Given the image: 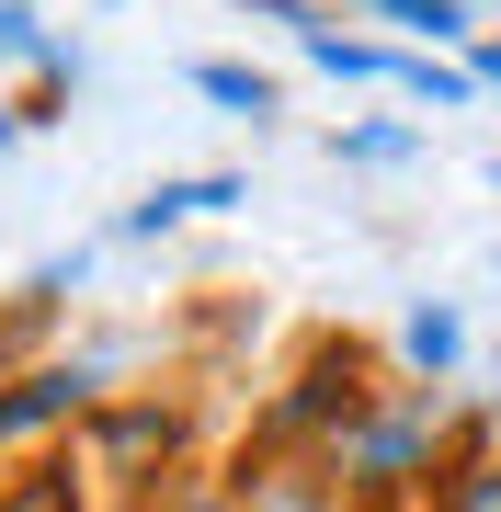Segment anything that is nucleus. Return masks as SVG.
<instances>
[{
	"label": "nucleus",
	"mask_w": 501,
	"mask_h": 512,
	"mask_svg": "<svg viewBox=\"0 0 501 512\" xmlns=\"http://www.w3.org/2000/svg\"><path fill=\"white\" fill-rule=\"evenodd\" d=\"M479 80H490V92H501V46H490V57H479Z\"/></svg>",
	"instance_id": "10"
},
{
	"label": "nucleus",
	"mask_w": 501,
	"mask_h": 512,
	"mask_svg": "<svg viewBox=\"0 0 501 512\" xmlns=\"http://www.w3.org/2000/svg\"><path fill=\"white\" fill-rule=\"evenodd\" d=\"M365 12L410 23V35H433V46H445V35H467V12H456V0H365Z\"/></svg>",
	"instance_id": "5"
},
{
	"label": "nucleus",
	"mask_w": 501,
	"mask_h": 512,
	"mask_svg": "<svg viewBox=\"0 0 501 512\" xmlns=\"http://www.w3.org/2000/svg\"><path fill=\"white\" fill-rule=\"evenodd\" d=\"M342 160H410V126H353Z\"/></svg>",
	"instance_id": "7"
},
{
	"label": "nucleus",
	"mask_w": 501,
	"mask_h": 512,
	"mask_svg": "<svg viewBox=\"0 0 501 512\" xmlns=\"http://www.w3.org/2000/svg\"><path fill=\"white\" fill-rule=\"evenodd\" d=\"M479 478H490V490H467L456 512H501V467H479Z\"/></svg>",
	"instance_id": "9"
},
{
	"label": "nucleus",
	"mask_w": 501,
	"mask_h": 512,
	"mask_svg": "<svg viewBox=\"0 0 501 512\" xmlns=\"http://www.w3.org/2000/svg\"><path fill=\"white\" fill-rule=\"evenodd\" d=\"M194 92H205V103H228V114H274V80L240 69V57H205V69H194Z\"/></svg>",
	"instance_id": "2"
},
{
	"label": "nucleus",
	"mask_w": 501,
	"mask_h": 512,
	"mask_svg": "<svg viewBox=\"0 0 501 512\" xmlns=\"http://www.w3.org/2000/svg\"><path fill=\"white\" fill-rule=\"evenodd\" d=\"M422 456V433H410V421H388V433H365V467H410Z\"/></svg>",
	"instance_id": "8"
},
{
	"label": "nucleus",
	"mask_w": 501,
	"mask_h": 512,
	"mask_svg": "<svg viewBox=\"0 0 501 512\" xmlns=\"http://www.w3.org/2000/svg\"><path fill=\"white\" fill-rule=\"evenodd\" d=\"M388 80H399V92H422V103H467V92H479L467 69H433V57H388Z\"/></svg>",
	"instance_id": "4"
},
{
	"label": "nucleus",
	"mask_w": 501,
	"mask_h": 512,
	"mask_svg": "<svg viewBox=\"0 0 501 512\" xmlns=\"http://www.w3.org/2000/svg\"><path fill=\"white\" fill-rule=\"evenodd\" d=\"M205 205H240V183H217V171H205V183H160V194H137V205H126V228H137V239H160V228L205 217Z\"/></svg>",
	"instance_id": "1"
},
{
	"label": "nucleus",
	"mask_w": 501,
	"mask_h": 512,
	"mask_svg": "<svg viewBox=\"0 0 501 512\" xmlns=\"http://www.w3.org/2000/svg\"><path fill=\"white\" fill-rule=\"evenodd\" d=\"M80 399V376H23L12 399H0V433H23V421H46V410H69Z\"/></svg>",
	"instance_id": "3"
},
{
	"label": "nucleus",
	"mask_w": 501,
	"mask_h": 512,
	"mask_svg": "<svg viewBox=\"0 0 501 512\" xmlns=\"http://www.w3.org/2000/svg\"><path fill=\"white\" fill-rule=\"evenodd\" d=\"M456 342H467V330H456L445 308H422V319H410V365H456Z\"/></svg>",
	"instance_id": "6"
}]
</instances>
